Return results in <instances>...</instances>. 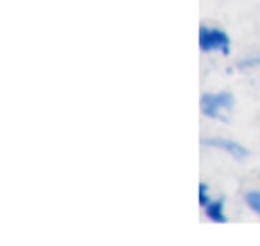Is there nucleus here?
Masks as SVG:
<instances>
[{
	"label": "nucleus",
	"mask_w": 260,
	"mask_h": 246,
	"mask_svg": "<svg viewBox=\"0 0 260 246\" xmlns=\"http://www.w3.org/2000/svg\"><path fill=\"white\" fill-rule=\"evenodd\" d=\"M232 104H234L232 94H225V91L205 94L201 98V112L205 116H211V118H221V110L232 108Z\"/></svg>",
	"instance_id": "1"
},
{
	"label": "nucleus",
	"mask_w": 260,
	"mask_h": 246,
	"mask_svg": "<svg viewBox=\"0 0 260 246\" xmlns=\"http://www.w3.org/2000/svg\"><path fill=\"white\" fill-rule=\"evenodd\" d=\"M201 49L203 51H215V49H221V51H228L230 49V39L217 30V28H201Z\"/></svg>",
	"instance_id": "2"
},
{
	"label": "nucleus",
	"mask_w": 260,
	"mask_h": 246,
	"mask_svg": "<svg viewBox=\"0 0 260 246\" xmlns=\"http://www.w3.org/2000/svg\"><path fill=\"white\" fill-rule=\"evenodd\" d=\"M203 144H211V146H215V148H221V150L230 152L234 159H244V157L248 155V150H246L242 144H238L236 140H225V138H203Z\"/></svg>",
	"instance_id": "3"
},
{
	"label": "nucleus",
	"mask_w": 260,
	"mask_h": 246,
	"mask_svg": "<svg viewBox=\"0 0 260 246\" xmlns=\"http://www.w3.org/2000/svg\"><path fill=\"white\" fill-rule=\"evenodd\" d=\"M207 216L215 222H225V216H223V203L221 201H209L207 205Z\"/></svg>",
	"instance_id": "4"
},
{
	"label": "nucleus",
	"mask_w": 260,
	"mask_h": 246,
	"mask_svg": "<svg viewBox=\"0 0 260 246\" xmlns=\"http://www.w3.org/2000/svg\"><path fill=\"white\" fill-rule=\"evenodd\" d=\"M244 197H246V203L260 216V191H248Z\"/></svg>",
	"instance_id": "5"
}]
</instances>
